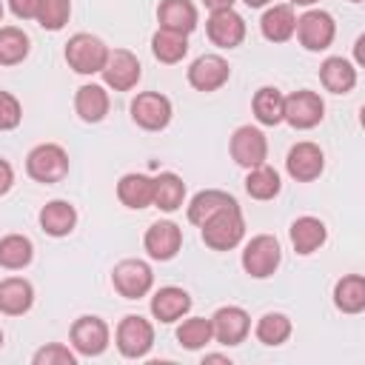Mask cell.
<instances>
[{"instance_id":"15","label":"cell","mask_w":365,"mask_h":365,"mask_svg":"<svg viewBox=\"0 0 365 365\" xmlns=\"http://www.w3.org/2000/svg\"><path fill=\"white\" fill-rule=\"evenodd\" d=\"M188 86L194 88V91H202V94H208V91H220L225 83H228V77H231V66H228V60L222 57V54H200L191 66H188Z\"/></svg>"},{"instance_id":"31","label":"cell","mask_w":365,"mask_h":365,"mask_svg":"<svg viewBox=\"0 0 365 365\" xmlns=\"http://www.w3.org/2000/svg\"><path fill=\"white\" fill-rule=\"evenodd\" d=\"M279 191H282V180H279V171H277V168H271L268 163L248 168V174H245V194H248L251 200L268 202V200H274Z\"/></svg>"},{"instance_id":"27","label":"cell","mask_w":365,"mask_h":365,"mask_svg":"<svg viewBox=\"0 0 365 365\" xmlns=\"http://www.w3.org/2000/svg\"><path fill=\"white\" fill-rule=\"evenodd\" d=\"M185 202V182L174 171H160L154 177V200L151 205L160 208L163 214H174Z\"/></svg>"},{"instance_id":"19","label":"cell","mask_w":365,"mask_h":365,"mask_svg":"<svg viewBox=\"0 0 365 365\" xmlns=\"http://www.w3.org/2000/svg\"><path fill=\"white\" fill-rule=\"evenodd\" d=\"M288 237H291V245H294V251H297L299 257H311L314 251H319V248L325 245L328 228H325V222H322L319 217L305 214V217H297V220L291 222Z\"/></svg>"},{"instance_id":"33","label":"cell","mask_w":365,"mask_h":365,"mask_svg":"<svg viewBox=\"0 0 365 365\" xmlns=\"http://www.w3.org/2000/svg\"><path fill=\"white\" fill-rule=\"evenodd\" d=\"M151 54H154V60H160L165 66H177L188 54V34L157 29L151 34Z\"/></svg>"},{"instance_id":"34","label":"cell","mask_w":365,"mask_h":365,"mask_svg":"<svg viewBox=\"0 0 365 365\" xmlns=\"http://www.w3.org/2000/svg\"><path fill=\"white\" fill-rule=\"evenodd\" d=\"M291 331H294V325H291L288 314H282V311H268V314H262V317L257 319V325H254V336H257L262 345H268V348H277V345L288 342Z\"/></svg>"},{"instance_id":"35","label":"cell","mask_w":365,"mask_h":365,"mask_svg":"<svg viewBox=\"0 0 365 365\" xmlns=\"http://www.w3.org/2000/svg\"><path fill=\"white\" fill-rule=\"evenodd\" d=\"M31 51V40L17 26H0V66H20Z\"/></svg>"},{"instance_id":"28","label":"cell","mask_w":365,"mask_h":365,"mask_svg":"<svg viewBox=\"0 0 365 365\" xmlns=\"http://www.w3.org/2000/svg\"><path fill=\"white\" fill-rule=\"evenodd\" d=\"M334 305L342 314H362L365 311V277L362 274H345L334 282Z\"/></svg>"},{"instance_id":"38","label":"cell","mask_w":365,"mask_h":365,"mask_svg":"<svg viewBox=\"0 0 365 365\" xmlns=\"http://www.w3.org/2000/svg\"><path fill=\"white\" fill-rule=\"evenodd\" d=\"M77 359H80L77 351L63 342H48L43 348H37L31 356L34 365H77Z\"/></svg>"},{"instance_id":"47","label":"cell","mask_w":365,"mask_h":365,"mask_svg":"<svg viewBox=\"0 0 365 365\" xmlns=\"http://www.w3.org/2000/svg\"><path fill=\"white\" fill-rule=\"evenodd\" d=\"M0 348H3V331H0Z\"/></svg>"},{"instance_id":"16","label":"cell","mask_w":365,"mask_h":365,"mask_svg":"<svg viewBox=\"0 0 365 365\" xmlns=\"http://www.w3.org/2000/svg\"><path fill=\"white\" fill-rule=\"evenodd\" d=\"M285 171L297 182H314L325 171V154H322V148L317 143H311V140L294 143L288 148V154H285Z\"/></svg>"},{"instance_id":"41","label":"cell","mask_w":365,"mask_h":365,"mask_svg":"<svg viewBox=\"0 0 365 365\" xmlns=\"http://www.w3.org/2000/svg\"><path fill=\"white\" fill-rule=\"evenodd\" d=\"M11 185H14V168L9 160L0 157V197H6L11 191Z\"/></svg>"},{"instance_id":"30","label":"cell","mask_w":365,"mask_h":365,"mask_svg":"<svg viewBox=\"0 0 365 365\" xmlns=\"http://www.w3.org/2000/svg\"><path fill=\"white\" fill-rule=\"evenodd\" d=\"M231 202H237L228 191H222V188H205V191H197L194 197H191V202H188V208H185V217H188V222L191 225H202L208 217H214L220 208H225V205H231Z\"/></svg>"},{"instance_id":"7","label":"cell","mask_w":365,"mask_h":365,"mask_svg":"<svg viewBox=\"0 0 365 365\" xmlns=\"http://www.w3.org/2000/svg\"><path fill=\"white\" fill-rule=\"evenodd\" d=\"M68 339H71V348L77 351V356H100L106 354L108 342H111V328L103 317H94V314H83L71 322V331H68Z\"/></svg>"},{"instance_id":"44","label":"cell","mask_w":365,"mask_h":365,"mask_svg":"<svg viewBox=\"0 0 365 365\" xmlns=\"http://www.w3.org/2000/svg\"><path fill=\"white\" fill-rule=\"evenodd\" d=\"M248 9H265L268 3H274V0H242Z\"/></svg>"},{"instance_id":"25","label":"cell","mask_w":365,"mask_h":365,"mask_svg":"<svg viewBox=\"0 0 365 365\" xmlns=\"http://www.w3.org/2000/svg\"><path fill=\"white\" fill-rule=\"evenodd\" d=\"M319 83L331 94H348L356 86V66L348 57H325L319 63Z\"/></svg>"},{"instance_id":"22","label":"cell","mask_w":365,"mask_h":365,"mask_svg":"<svg viewBox=\"0 0 365 365\" xmlns=\"http://www.w3.org/2000/svg\"><path fill=\"white\" fill-rule=\"evenodd\" d=\"M157 23H160V29L191 34L197 29V23H200V11H197V6L191 0H160Z\"/></svg>"},{"instance_id":"11","label":"cell","mask_w":365,"mask_h":365,"mask_svg":"<svg viewBox=\"0 0 365 365\" xmlns=\"http://www.w3.org/2000/svg\"><path fill=\"white\" fill-rule=\"evenodd\" d=\"M128 111H131V120L143 131H163V128H168L171 114H174L171 100L165 94H160V91H140L131 100Z\"/></svg>"},{"instance_id":"24","label":"cell","mask_w":365,"mask_h":365,"mask_svg":"<svg viewBox=\"0 0 365 365\" xmlns=\"http://www.w3.org/2000/svg\"><path fill=\"white\" fill-rule=\"evenodd\" d=\"M37 220H40L43 234L60 240V237H68L77 228V208L68 200H51L40 208Z\"/></svg>"},{"instance_id":"40","label":"cell","mask_w":365,"mask_h":365,"mask_svg":"<svg viewBox=\"0 0 365 365\" xmlns=\"http://www.w3.org/2000/svg\"><path fill=\"white\" fill-rule=\"evenodd\" d=\"M9 9L17 20H34L37 9H40V0H9Z\"/></svg>"},{"instance_id":"17","label":"cell","mask_w":365,"mask_h":365,"mask_svg":"<svg viewBox=\"0 0 365 365\" xmlns=\"http://www.w3.org/2000/svg\"><path fill=\"white\" fill-rule=\"evenodd\" d=\"M143 248L151 259L157 262H168L180 254L182 248V228L171 220H157L145 228V237H143Z\"/></svg>"},{"instance_id":"42","label":"cell","mask_w":365,"mask_h":365,"mask_svg":"<svg viewBox=\"0 0 365 365\" xmlns=\"http://www.w3.org/2000/svg\"><path fill=\"white\" fill-rule=\"evenodd\" d=\"M202 6L211 9V11H217V9H231L234 0H202Z\"/></svg>"},{"instance_id":"45","label":"cell","mask_w":365,"mask_h":365,"mask_svg":"<svg viewBox=\"0 0 365 365\" xmlns=\"http://www.w3.org/2000/svg\"><path fill=\"white\" fill-rule=\"evenodd\" d=\"M291 6H314V3H319V0H288Z\"/></svg>"},{"instance_id":"46","label":"cell","mask_w":365,"mask_h":365,"mask_svg":"<svg viewBox=\"0 0 365 365\" xmlns=\"http://www.w3.org/2000/svg\"><path fill=\"white\" fill-rule=\"evenodd\" d=\"M3 11H6V9H3V0H0V23H3Z\"/></svg>"},{"instance_id":"26","label":"cell","mask_w":365,"mask_h":365,"mask_svg":"<svg viewBox=\"0 0 365 365\" xmlns=\"http://www.w3.org/2000/svg\"><path fill=\"white\" fill-rule=\"evenodd\" d=\"M117 200H120L125 208H131V211L148 208L151 200H154V177L140 174V171L123 174V177L117 180Z\"/></svg>"},{"instance_id":"9","label":"cell","mask_w":365,"mask_h":365,"mask_svg":"<svg viewBox=\"0 0 365 365\" xmlns=\"http://www.w3.org/2000/svg\"><path fill=\"white\" fill-rule=\"evenodd\" d=\"M325 120V100L311 91V88H299L285 94V111H282V123H288L297 131H311Z\"/></svg>"},{"instance_id":"13","label":"cell","mask_w":365,"mask_h":365,"mask_svg":"<svg viewBox=\"0 0 365 365\" xmlns=\"http://www.w3.org/2000/svg\"><path fill=\"white\" fill-rule=\"evenodd\" d=\"M208 319H211L214 339L225 348H234V345L245 342V336L251 334V317L240 305H220Z\"/></svg>"},{"instance_id":"6","label":"cell","mask_w":365,"mask_h":365,"mask_svg":"<svg viewBox=\"0 0 365 365\" xmlns=\"http://www.w3.org/2000/svg\"><path fill=\"white\" fill-rule=\"evenodd\" d=\"M111 285L123 299H143L154 288V271L145 259L128 257L111 268Z\"/></svg>"},{"instance_id":"32","label":"cell","mask_w":365,"mask_h":365,"mask_svg":"<svg viewBox=\"0 0 365 365\" xmlns=\"http://www.w3.org/2000/svg\"><path fill=\"white\" fill-rule=\"evenodd\" d=\"M34 259V242L26 234H6L0 237V268L23 271Z\"/></svg>"},{"instance_id":"21","label":"cell","mask_w":365,"mask_h":365,"mask_svg":"<svg viewBox=\"0 0 365 365\" xmlns=\"http://www.w3.org/2000/svg\"><path fill=\"white\" fill-rule=\"evenodd\" d=\"M111 108V100H108V91L106 86L100 83H83L77 91H74V111L83 123L94 125V123H103L106 114Z\"/></svg>"},{"instance_id":"10","label":"cell","mask_w":365,"mask_h":365,"mask_svg":"<svg viewBox=\"0 0 365 365\" xmlns=\"http://www.w3.org/2000/svg\"><path fill=\"white\" fill-rule=\"evenodd\" d=\"M100 74H103L106 88H111V91H131V88H137V83L143 77V66H140L134 51H128V48H108V57H106Z\"/></svg>"},{"instance_id":"20","label":"cell","mask_w":365,"mask_h":365,"mask_svg":"<svg viewBox=\"0 0 365 365\" xmlns=\"http://www.w3.org/2000/svg\"><path fill=\"white\" fill-rule=\"evenodd\" d=\"M297 29V11L291 3H274L259 17V31L268 43H288Z\"/></svg>"},{"instance_id":"12","label":"cell","mask_w":365,"mask_h":365,"mask_svg":"<svg viewBox=\"0 0 365 365\" xmlns=\"http://www.w3.org/2000/svg\"><path fill=\"white\" fill-rule=\"evenodd\" d=\"M228 151H231V160L240 165V168H254V165H262L268 160V140L262 134V128L257 125H240L234 128L231 140H228Z\"/></svg>"},{"instance_id":"29","label":"cell","mask_w":365,"mask_h":365,"mask_svg":"<svg viewBox=\"0 0 365 365\" xmlns=\"http://www.w3.org/2000/svg\"><path fill=\"white\" fill-rule=\"evenodd\" d=\"M251 111L259 125H279L285 111V94L277 86H262L251 97Z\"/></svg>"},{"instance_id":"43","label":"cell","mask_w":365,"mask_h":365,"mask_svg":"<svg viewBox=\"0 0 365 365\" xmlns=\"http://www.w3.org/2000/svg\"><path fill=\"white\" fill-rule=\"evenodd\" d=\"M205 362H225V365H231V359L222 356V354H205Z\"/></svg>"},{"instance_id":"14","label":"cell","mask_w":365,"mask_h":365,"mask_svg":"<svg viewBox=\"0 0 365 365\" xmlns=\"http://www.w3.org/2000/svg\"><path fill=\"white\" fill-rule=\"evenodd\" d=\"M245 31H248V26H245L242 14L234 11V6L231 9H217L205 20V34H208V40L217 48H237V46H242Z\"/></svg>"},{"instance_id":"2","label":"cell","mask_w":365,"mask_h":365,"mask_svg":"<svg viewBox=\"0 0 365 365\" xmlns=\"http://www.w3.org/2000/svg\"><path fill=\"white\" fill-rule=\"evenodd\" d=\"M68 168H71L68 151L57 143H40L26 154V174L34 182H43V185L63 182L68 177Z\"/></svg>"},{"instance_id":"4","label":"cell","mask_w":365,"mask_h":365,"mask_svg":"<svg viewBox=\"0 0 365 365\" xmlns=\"http://www.w3.org/2000/svg\"><path fill=\"white\" fill-rule=\"evenodd\" d=\"M242 271L251 279H268L277 274L279 262H282V248L279 240L274 234H257L245 242L242 248Z\"/></svg>"},{"instance_id":"1","label":"cell","mask_w":365,"mask_h":365,"mask_svg":"<svg viewBox=\"0 0 365 365\" xmlns=\"http://www.w3.org/2000/svg\"><path fill=\"white\" fill-rule=\"evenodd\" d=\"M200 237L211 251H231L245 240V217L240 202H231L220 208L214 217H208L200 225Z\"/></svg>"},{"instance_id":"8","label":"cell","mask_w":365,"mask_h":365,"mask_svg":"<svg viewBox=\"0 0 365 365\" xmlns=\"http://www.w3.org/2000/svg\"><path fill=\"white\" fill-rule=\"evenodd\" d=\"M294 34H297V40L305 51H325V48H331V43L336 37V23H334L331 11L308 9L297 17Z\"/></svg>"},{"instance_id":"23","label":"cell","mask_w":365,"mask_h":365,"mask_svg":"<svg viewBox=\"0 0 365 365\" xmlns=\"http://www.w3.org/2000/svg\"><path fill=\"white\" fill-rule=\"evenodd\" d=\"M34 305V285L26 277H6L0 279V314L23 317Z\"/></svg>"},{"instance_id":"36","label":"cell","mask_w":365,"mask_h":365,"mask_svg":"<svg viewBox=\"0 0 365 365\" xmlns=\"http://www.w3.org/2000/svg\"><path fill=\"white\" fill-rule=\"evenodd\" d=\"M177 342H180L185 351H202L208 342H214L211 319H205V317L180 319V325H177Z\"/></svg>"},{"instance_id":"3","label":"cell","mask_w":365,"mask_h":365,"mask_svg":"<svg viewBox=\"0 0 365 365\" xmlns=\"http://www.w3.org/2000/svg\"><path fill=\"white\" fill-rule=\"evenodd\" d=\"M66 63L74 74H83V77H91V74H100L106 57H108V46L97 37V34H88V31H77L68 37L66 43Z\"/></svg>"},{"instance_id":"48","label":"cell","mask_w":365,"mask_h":365,"mask_svg":"<svg viewBox=\"0 0 365 365\" xmlns=\"http://www.w3.org/2000/svg\"><path fill=\"white\" fill-rule=\"evenodd\" d=\"M351 3H362V0H351Z\"/></svg>"},{"instance_id":"18","label":"cell","mask_w":365,"mask_h":365,"mask_svg":"<svg viewBox=\"0 0 365 365\" xmlns=\"http://www.w3.org/2000/svg\"><path fill=\"white\" fill-rule=\"evenodd\" d=\"M191 305H194L191 294H188L185 288H180V285H163V288H157V291L151 294V302H148L151 317H154L157 322H163V325L180 322V319L191 311Z\"/></svg>"},{"instance_id":"39","label":"cell","mask_w":365,"mask_h":365,"mask_svg":"<svg viewBox=\"0 0 365 365\" xmlns=\"http://www.w3.org/2000/svg\"><path fill=\"white\" fill-rule=\"evenodd\" d=\"M23 120V106L11 91L0 88V131H14Z\"/></svg>"},{"instance_id":"5","label":"cell","mask_w":365,"mask_h":365,"mask_svg":"<svg viewBox=\"0 0 365 365\" xmlns=\"http://www.w3.org/2000/svg\"><path fill=\"white\" fill-rule=\"evenodd\" d=\"M114 345L125 359H145L154 348V325L140 314H125L117 322Z\"/></svg>"},{"instance_id":"37","label":"cell","mask_w":365,"mask_h":365,"mask_svg":"<svg viewBox=\"0 0 365 365\" xmlns=\"http://www.w3.org/2000/svg\"><path fill=\"white\" fill-rule=\"evenodd\" d=\"M68 17H71V0H40L34 20L46 31H60V29H66Z\"/></svg>"}]
</instances>
